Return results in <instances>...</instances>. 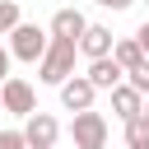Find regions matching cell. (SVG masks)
Returning <instances> with one entry per match:
<instances>
[{
	"label": "cell",
	"instance_id": "obj_11",
	"mask_svg": "<svg viewBox=\"0 0 149 149\" xmlns=\"http://www.w3.org/2000/svg\"><path fill=\"white\" fill-rule=\"evenodd\" d=\"M112 61H116L121 70H135V65L144 61V51H140V42H135V37H126V42H112Z\"/></svg>",
	"mask_w": 149,
	"mask_h": 149
},
{
	"label": "cell",
	"instance_id": "obj_1",
	"mask_svg": "<svg viewBox=\"0 0 149 149\" xmlns=\"http://www.w3.org/2000/svg\"><path fill=\"white\" fill-rule=\"evenodd\" d=\"M74 56H79V47L70 37H51L47 51L37 56V79L42 84H61L65 74H74Z\"/></svg>",
	"mask_w": 149,
	"mask_h": 149
},
{
	"label": "cell",
	"instance_id": "obj_15",
	"mask_svg": "<svg viewBox=\"0 0 149 149\" xmlns=\"http://www.w3.org/2000/svg\"><path fill=\"white\" fill-rule=\"evenodd\" d=\"M0 149H28L23 144V130H0Z\"/></svg>",
	"mask_w": 149,
	"mask_h": 149
},
{
	"label": "cell",
	"instance_id": "obj_2",
	"mask_svg": "<svg viewBox=\"0 0 149 149\" xmlns=\"http://www.w3.org/2000/svg\"><path fill=\"white\" fill-rule=\"evenodd\" d=\"M47 42H51V33H42L37 23H14L9 28V61H28V65H37V56L47 51Z\"/></svg>",
	"mask_w": 149,
	"mask_h": 149
},
{
	"label": "cell",
	"instance_id": "obj_19",
	"mask_svg": "<svg viewBox=\"0 0 149 149\" xmlns=\"http://www.w3.org/2000/svg\"><path fill=\"white\" fill-rule=\"evenodd\" d=\"M140 116H144V126H149V93H144V107H140Z\"/></svg>",
	"mask_w": 149,
	"mask_h": 149
},
{
	"label": "cell",
	"instance_id": "obj_18",
	"mask_svg": "<svg viewBox=\"0 0 149 149\" xmlns=\"http://www.w3.org/2000/svg\"><path fill=\"white\" fill-rule=\"evenodd\" d=\"M135 0H102V9H130Z\"/></svg>",
	"mask_w": 149,
	"mask_h": 149
},
{
	"label": "cell",
	"instance_id": "obj_10",
	"mask_svg": "<svg viewBox=\"0 0 149 149\" xmlns=\"http://www.w3.org/2000/svg\"><path fill=\"white\" fill-rule=\"evenodd\" d=\"M84 23H88V19H84L79 9H56V19H51V37H70V42H74V37L84 33Z\"/></svg>",
	"mask_w": 149,
	"mask_h": 149
},
{
	"label": "cell",
	"instance_id": "obj_9",
	"mask_svg": "<svg viewBox=\"0 0 149 149\" xmlns=\"http://www.w3.org/2000/svg\"><path fill=\"white\" fill-rule=\"evenodd\" d=\"M107 93H112V112H116L121 121L140 116V107H144V93H135L130 84H116V88H107Z\"/></svg>",
	"mask_w": 149,
	"mask_h": 149
},
{
	"label": "cell",
	"instance_id": "obj_13",
	"mask_svg": "<svg viewBox=\"0 0 149 149\" xmlns=\"http://www.w3.org/2000/svg\"><path fill=\"white\" fill-rule=\"evenodd\" d=\"M126 84H130L135 93H149V56H144L135 70H126Z\"/></svg>",
	"mask_w": 149,
	"mask_h": 149
},
{
	"label": "cell",
	"instance_id": "obj_20",
	"mask_svg": "<svg viewBox=\"0 0 149 149\" xmlns=\"http://www.w3.org/2000/svg\"><path fill=\"white\" fill-rule=\"evenodd\" d=\"M93 5H102V0H93Z\"/></svg>",
	"mask_w": 149,
	"mask_h": 149
},
{
	"label": "cell",
	"instance_id": "obj_3",
	"mask_svg": "<svg viewBox=\"0 0 149 149\" xmlns=\"http://www.w3.org/2000/svg\"><path fill=\"white\" fill-rule=\"evenodd\" d=\"M70 140H74V149H107V116L93 112V107L74 112V121H70Z\"/></svg>",
	"mask_w": 149,
	"mask_h": 149
},
{
	"label": "cell",
	"instance_id": "obj_12",
	"mask_svg": "<svg viewBox=\"0 0 149 149\" xmlns=\"http://www.w3.org/2000/svg\"><path fill=\"white\" fill-rule=\"evenodd\" d=\"M126 126V149H149V126H144V116H130V121H121Z\"/></svg>",
	"mask_w": 149,
	"mask_h": 149
},
{
	"label": "cell",
	"instance_id": "obj_6",
	"mask_svg": "<svg viewBox=\"0 0 149 149\" xmlns=\"http://www.w3.org/2000/svg\"><path fill=\"white\" fill-rule=\"evenodd\" d=\"M56 88H61V102H65V112H84V107H93V93H98V88H93L84 74H65Z\"/></svg>",
	"mask_w": 149,
	"mask_h": 149
},
{
	"label": "cell",
	"instance_id": "obj_14",
	"mask_svg": "<svg viewBox=\"0 0 149 149\" xmlns=\"http://www.w3.org/2000/svg\"><path fill=\"white\" fill-rule=\"evenodd\" d=\"M14 23H19V5L14 0H0V33H9Z\"/></svg>",
	"mask_w": 149,
	"mask_h": 149
},
{
	"label": "cell",
	"instance_id": "obj_16",
	"mask_svg": "<svg viewBox=\"0 0 149 149\" xmlns=\"http://www.w3.org/2000/svg\"><path fill=\"white\" fill-rule=\"evenodd\" d=\"M135 42H140V51L149 56V23H140V33H135Z\"/></svg>",
	"mask_w": 149,
	"mask_h": 149
},
{
	"label": "cell",
	"instance_id": "obj_8",
	"mask_svg": "<svg viewBox=\"0 0 149 149\" xmlns=\"http://www.w3.org/2000/svg\"><path fill=\"white\" fill-rule=\"evenodd\" d=\"M84 79L93 84V88H116L121 79H126V70L112 61V56H98V61H88V70H84Z\"/></svg>",
	"mask_w": 149,
	"mask_h": 149
},
{
	"label": "cell",
	"instance_id": "obj_7",
	"mask_svg": "<svg viewBox=\"0 0 149 149\" xmlns=\"http://www.w3.org/2000/svg\"><path fill=\"white\" fill-rule=\"evenodd\" d=\"M112 28H102V23H84V33L74 37V47L88 56V61H98V56H112Z\"/></svg>",
	"mask_w": 149,
	"mask_h": 149
},
{
	"label": "cell",
	"instance_id": "obj_17",
	"mask_svg": "<svg viewBox=\"0 0 149 149\" xmlns=\"http://www.w3.org/2000/svg\"><path fill=\"white\" fill-rule=\"evenodd\" d=\"M5 74H9V47H0V84H5Z\"/></svg>",
	"mask_w": 149,
	"mask_h": 149
},
{
	"label": "cell",
	"instance_id": "obj_4",
	"mask_svg": "<svg viewBox=\"0 0 149 149\" xmlns=\"http://www.w3.org/2000/svg\"><path fill=\"white\" fill-rule=\"evenodd\" d=\"M56 140H61V121H56L51 112L37 107V112L23 116V144H28V149H51Z\"/></svg>",
	"mask_w": 149,
	"mask_h": 149
},
{
	"label": "cell",
	"instance_id": "obj_5",
	"mask_svg": "<svg viewBox=\"0 0 149 149\" xmlns=\"http://www.w3.org/2000/svg\"><path fill=\"white\" fill-rule=\"evenodd\" d=\"M0 107H5V112H14V116L37 112V93H33V84H28V79H19V74H5V84H0Z\"/></svg>",
	"mask_w": 149,
	"mask_h": 149
}]
</instances>
